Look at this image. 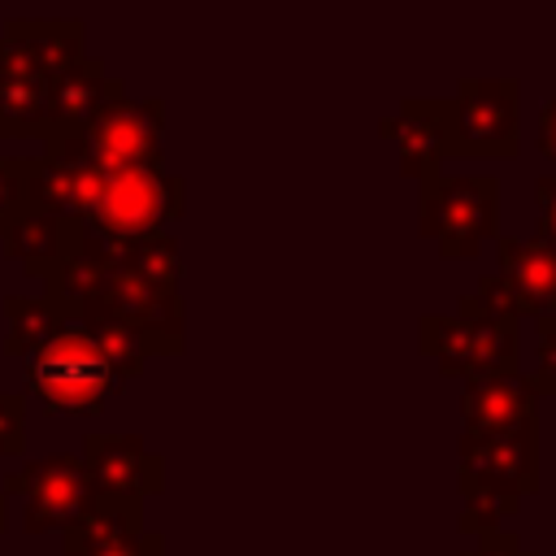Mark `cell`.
<instances>
[{
  "mask_svg": "<svg viewBox=\"0 0 556 556\" xmlns=\"http://www.w3.org/2000/svg\"><path fill=\"white\" fill-rule=\"evenodd\" d=\"M78 17H13L0 35V139L52 135V83L87 56Z\"/></svg>",
  "mask_w": 556,
  "mask_h": 556,
  "instance_id": "cell-1",
  "label": "cell"
},
{
  "mask_svg": "<svg viewBox=\"0 0 556 556\" xmlns=\"http://www.w3.org/2000/svg\"><path fill=\"white\" fill-rule=\"evenodd\" d=\"M161 130H165V104L156 96L130 100L126 83L109 78L104 100L83 122L43 139L39 156L87 169H161L165 165Z\"/></svg>",
  "mask_w": 556,
  "mask_h": 556,
  "instance_id": "cell-2",
  "label": "cell"
},
{
  "mask_svg": "<svg viewBox=\"0 0 556 556\" xmlns=\"http://www.w3.org/2000/svg\"><path fill=\"white\" fill-rule=\"evenodd\" d=\"M83 169L78 182V222L109 239H139L169 230L182 217V178L161 169Z\"/></svg>",
  "mask_w": 556,
  "mask_h": 556,
  "instance_id": "cell-3",
  "label": "cell"
},
{
  "mask_svg": "<svg viewBox=\"0 0 556 556\" xmlns=\"http://www.w3.org/2000/svg\"><path fill=\"white\" fill-rule=\"evenodd\" d=\"M417 352L456 382L504 378L517 374V321L491 317L473 295H460L456 313H426L417 321Z\"/></svg>",
  "mask_w": 556,
  "mask_h": 556,
  "instance_id": "cell-4",
  "label": "cell"
},
{
  "mask_svg": "<svg viewBox=\"0 0 556 556\" xmlns=\"http://www.w3.org/2000/svg\"><path fill=\"white\" fill-rule=\"evenodd\" d=\"M417 230L439 243L443 261H469L500 239V178L495 174H430L417 182Z\"/></svg>",
  "mask_w": 556,
  "mask_h": 556,
  "instance_id": "cell-5",
  "label": "cell"
},
{
  "mask_svg": "<svg viewBox=\"0 0 556 556\" xmlns=\"http://www.w3.org/2000/svg\"><path fill=\"white\" fill-rule=\"evenodd\" d=\"M22 378L26 395L48 404L52 413H100L113 395L126 391V382L109 369L78 321H65L39 352H30L22 361Z\"/></svg>",
  "mask_w": 556,
  "mask_h": 556,
  "instance_id": "cell-6",
  "label": "cell"
},
{
  "mask_svg": "<svg viewBox=\"0 0 556 556\" xmlns=\"http://www.w3.org/2000/svg\"><path fill=\"white\" fill-rule=\"evenodd\" d=\"M456 491L465 500L500 504L508 517L539 491V421L508 434H469L456 443Z\"/></svg>",
  "mask_w": 556,
  "mask_h": 556,
  "instance_id": "cell-7",
  "label": "cell"
},
{
  "mask_svg": "<svg viewBox=\"0 0 556 556\" xmlns=\"http://www.w3.org/2000/svg\"><path fill=\"white\" fill-rule=\"evenodd\" d=\"M521 135V87L517 78H460L452 96V152L513 161Z\"/></svg>",
  "mask_w": 556,
  "mask_h": 556,
  "instance_id": "cell-8",
  "label": "cell"
},
{
  "mask_svg": "<svg viewBox=\"0 0 556 556\" xmlns=\"http://www.w3.org/2000/svg\"><path fill=\"white\" fill-rule=\"evenodd\" d=\"M87 252V248H83ZM96 256V252H91ZM87 313H104L122 326H130L135 334H143L152 343L156 356H182V295H169V291H156L148 287L135 269H126L113 248L104 256V274H100V291H96V304ZM83 313V317H87Z\"/></svg>",
  "mask_w": 556,
  "mask_h": 556,
  "instance_id": "cell-9",
  "label": "cell"
},
{
  "mask_svg": "<svg viewBox=\"0 0 556 556\" xmlns=\"http://www.w3.org/2000/svg\"><path fill=\"white\" fill-rule=\"evenodd\" d=\"M91 495H126V500H148L165 491V460L148 452L143 434H87L78 452Z\"/></svg>",
  "mask_w": 556,
  "mask_h": 556,
  "instance_id": "cell-10",
  "label": "cell"
},
{
  "mask_svg": "<svg viewBox=\"0 0 556 556\" xmlns=\"http://www.w3.org/2000/svg\"><path fill=\"white\" fill-rule=\"evenodd\" d=\"M378 135L395 139L400 148V174L421 182L439 174V165L452 152V100L434 96H404L391 117L378 122Z\"/></svg>",
  "mask_w": 556,
  "mask_h": 556,
  "instance_id": "cell-11",
  "label": "cell"
},
{
  "mask_svg": "<svg viewBox=\"0 0 556 556\" xmlns=\"http://www.w3.org/2000/svg\"><path fill=\"white\" fill-rule=\"evenodd\" d=\"M87 504H91V482H87V469H83L78 452L39 456V460H35V482H30V491H26L22 530H26V534L65 530L70 521H78V513H83Z\"/></svg>",
  "mask_w": 556,
  "mask_h": 556,
  "instance_id": "cell-12",
  "label": "cell"
},
{
  "mask_svg": "<svg viewBox=\"0 0 556 556\" xmlns=\"http://www.w3.org/2000/svg\"><path fill=\"white\" fill-rule=\"evenodd\" d=\"M460 417L469 434H508L539 421V395L526 374L460 382Z\"/></svg>",
  "mask_w": 556,
  "mask_h": 556,
  "instance_id": "cell-13",
  "label": "cell"
},
{
  "mask_svg": "<svg viewBox=\"0 0 556 556\" xmlns=\"http://www.w3.org/2000/svg\"><path fill=\"white\" fill-rule=\"evenodd\" d=\"M495 256H500V278L508 282L517 300V317H552L556 313V248H547L543 239L500 235Z\"/></svg>",
  "mask_w": 556,
  "mask_h": 556,
  "instance_id": "cell-14",
  "label": "cell"
},
{
  "mask_svg": "<svg viewBox=\"0 0 556 556\" xmlns=\"http://www.w3.org/2000/svg\"><path fill=\"white\" fill-rule=\"evenodd\" d=\"M4 256L17 261L30 278H48L65 256L78 252L83 243V222L78 217H56V213H39V208H26L4 235Z\"/></svg>",
  "mask_w": 556,
  "mask_h": 556,
  "instance_id": "cell-15",
  "label": "cell"
},
{
  "mask_svg": "<svg viewBox=\"0 0 556 556\" xmlns=\"http://www.w3.org/2000/svg\"><path fill=\"white\" fill-rule=\"evenodd\" d=\"M148 530L143 521V500L126 495H91V504L61 530V556H87L113 543H130Z\"/></svg>",
  "mask_w": 556,
  "mask_h": 556,
  "instance_id": "cell-16",
  "label": "cell"
},
{
  "mask_svg": "<svg viewBox=\"0 0 556 556\" xmlns=\"http://www.w3.org/2000/svg\"><path fill=\"white\" fill-rule=\"evenodd\" d=\"M109 78H113V74L104 70L100 56H83V61H74L65 74H56V83H52V135L65 130V126H74V122H83V117L104 100ZM52 135H48V139H52Z\"/></svg>",
  "mask_w": 556,
  "mask_h": 556,
  "instance_id": "cell-17",
  "label": "cell"
},
{
  "mask_svg": "<svg viewBox=\"0 0 556 556\" xmlns=\"http://www.w3.org/2000/svg\"><path fill=\"white\" fill-rule=\"evenodd\" d=\"M113 256L135 269L148 287L156 291H169L178 295V278H182V252H178V239L169 230H156V235H139V239H113Z\"/></svg>",
  "mask_w": 556,
  "mask_h": 556,
  "instance_id": "cell-18",
  "label": "cell"
},
{
  "mask_svg": "<svg viewBox=\"0 0 556 556\" xmlns=\"http://www.w3.org/2000/svg\"><path fill=\"white\" fill-rule=\"evenodd\" d=\"M78 326H83V334L96 343V352L109 361V369L122 382H135L148 369V361L156 356L143 334H135L130 326H122V321H113L104 313H87V317H78Z\"/></svg>",
  "mask_w": 556,
  "mask_h": 556,
  "instance_id": "cell-19",
  "label": "cell"
},
{
  "mask_svg": "<svg viewBox=\"0 0 556 556\" xmlns=\"http://www.w3.org/2000/svg\"><path fill=\"white\" fill-rule=\"evenodd\" d=\"M4 317H9V334H4V352L9 356H30L39 352L61 326L65 317L43 300V295H4Z\"/></svg>",
  "mask_w": 556,
  "mask_h": 556,
  "instance_id": "cell-20",
  "label": "cell"
},
{
  "mask_svg": "<svg viewBox=\"0 0 556 556\" xmlns=\"http://www.w3.org/2000/svg\"><path fill=\"white\" fill-rule=\"evenodd\" d=\"M26 169L30 156H0V235L26 213Z\"/></svg>",
  "mask_w": 556,
  "mask_h": 556,
  "instance_id": "cell-21",
  "label": "cell"
},
{
  "mask_svg": "<svg viewBox=\"0 0 556 556\" xmlns=\"http://www.w3.org/2000/svg\"><path fill=\"white\" fill-rule=\"evenodd\" d=\"M534 369L526 374L534 395H556V313L552 317H534Z\"/></svg>",
  "mask_w": 556,
  "mask_h": 556,
  "instance_id": "cell-22",
  "label": "cell"
},
{
  "mask_svg": "<svg viewBox=\"0 0 556 556\" xmlns=\"http://www.w3.org/2000/svg\"><path fill=\"white\" fill-rule=\"evenodd\" d=\"M26 452V395L22 391H0V456Z\"/></svg>",
  "mask_w": 556,
  "mask_h": 556,
  "instance_id": "cell-23",
  "label": "cell"
},
{
  "mask_svg": "<svg viewBox=\"0 0 556 556\" xmlns=\"http://www.w3.org/2000/svg\"><path fill=\"white\" fill-rule=\"evenodd\" d=\"M500 521H508V513H504L500 504L465 500V504H460V517H456V534L478 539V534H486V530H500Z\"/></svg>",
  "mask_w": 556,
  "mask_h": 556,
  "instance_id": "cell-24",
  "label": "cell"
},
{
  "mask_svg": "<svg viewBox=\"0 0 556 556\" xmlns=\"http://www.w3.org/2000/svg\"><path fill=\"white\" fill-rule=\"evenodd\" d=\"M491 317H504V321H521L517 317V300H513V291H508V282L495 274V278H478V291H469Z\"/></svg>",
  "mask_w": 556,
  "mask_h": 556,
  "instance_id": "cell-25",
  "label": "cell"
},
{
  "mask_svg": "<svg viewBox=\"0 0 556 556\" xmlns=\"http://www.w3.org/2000/svg\"><path fill=\"white\" fill-rule=\"evenodd\" d=\"M534 200H539V235L547 248H556V174H543L534 182Z\"/></svg>",
  "mask_w": 556,
  "mask_h": 556,
  "instance_id": "cell-26",
  "label": "cell"
},
{
  "mask_svg": "<svg viewBox=\"0 0 556 556\" xmlns=\"http://www.w3.org/2000/svg\"><path fill=\"white\" fill-rule=\"evenodd\" d=\"M456 556H534V552H526L521 539L508 534V530H486V534H478L473 547H465V552H456Z\"/></svg>",
  "mask_w": 556,
  "mask_h": 556,
  "instance_id": "cell-27",
  "label": "cell"
},
{
  "mask_svg": "<svg viewBox=\"0 0 556 556\" xmlns=\"http://www.w3.org/2000/svg\"><path fill=\"white\" fill-rule=\"evenodd\" d=\"M87 556H165V534L161 530H143L130 543H113V547H100V552H87Z\"/></svg>",
  "mask_w": 556,
  "mask_h": 556,
  "instance_id": "cell-28",
  "label": "cell"
},
{
  "mask_svg": "<svg viewBox=\"0 0 556 556\" xmlns=\"http://www.w3.org/2000/svg\"><path fill=\"white\" fill-rule=\"evenodd\" d=\"M539 152L556 165V91H552L547 104L539 109Z\"/></svg>",
  "mask_w": 556,
  "mask_h": 556,
  "instance_id": "cell-29",
  "label": "cell"
},
{
  "mask_svg": "<svg viewBox=\"0 0 556 556\" xmlns=\"http://www.w3.org/2000/svg\"><path fill=\"white\" fill-rule=\"evenodd\" d=\"M30 482H35V460H30V456H22V460H17V469H9V473H4L0 495H4V500H9V495H26V491H30Z\"/></svg>",
  "mask_w": 556,
  "mask_h": 556,
  "instance_id": "cell-30",
  "label": "cell"
},
{
  "mask_svg": "<svg viewBox=\"0 0 556 556\" xmlns=\"http://www.w3.org/2000/svg\"><path fill=\"white\" fill-rule=\"evenodd\" d=\"M4 530H9V500L0 495V534H4Z\"/></svg>",
  "mask_w": 556,
  "mask_h": 556,
  "instance_id": "cell-31",
  "label": "cell"
}]
</instances>
